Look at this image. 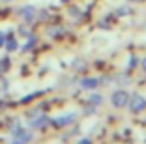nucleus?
<instances>
[{"label": "nucleus", "mask_w": 146, "mask_h": 144, "mask_svg": "<svg viewBox=\"0 0 146 144\" xmlns=\"http://www.w3.org/2000/svg\"><path fill=\"white\" fill-rule=\"evenodd\" d=\"M142 68H144V69H146V58H144V60H142Z\"/></svg>", "instance_id": "nucleus-15"}, {"label": "nucleus", "mask_w": 146, "mask_h": 144, "mask_svg": "<svg viewBox=\"0 0 146 144\" xmlns=\"http://www.w3.org/2000/svg\"><path fill=\"white\" fill-rule=\"evenodd\" d=\"M101 101H103V98H101L99 94H92L90 98H88V103H94V105H99Z\"/></svg>", "instance_id": "nucleus-8"}, {"label": "nucleus", "mask_w": 146, "mask_h": 144, "mask_svg": "<svg viewBox=\"0 0 146 144\" xmlns=\"http://www.w3.org/2000/svg\"><path fill=\"white\" fill-rule=\"evenodd\" d=\"M45 122H47V118H38L32 122V127H43L45 125Z\"/></svg>", "instance_id": "nucleus-9"}, {"label": "nucleus", "mask_w": 146, "mask_h": 144, "mask_svg": "<svg viewBox=\"0 0 146 144\" xmlns=\"http://www.w3.org/2000/svg\"><path fill=\"white\" fill-rule=\"evenodd\" d=\"M127 105H129V109L133 110V112H141V110L146 109V99L142 98L141 94H131Z\"/></svg>", "instance_id": "nucleus-1"}, {"label": "nucleus", "mask_w": 146, "mask_h": 144, "mask_svg": "<svg viewBox=\"0 0 146 144\" xmlns=\"http://www.w3.org/2000/svg\"><path fill=\"white\" fill-rule=\"evenodd\" d=\"M34 15H36V8L34 6H25V8L19 9V17H21L25 23H32L34 21Z\"/></svg>", "instance_id": "nucleus-4"}, {"label": "nucleus", "mask_w": 146, "mask_h": 144, "mask_svg": "<svg viewBox=\"0 0 146 144\" xmlns=\"http://www.w3.org/2000/svg\"><path fill=\"white\" fill-rule=\"evenodd\" d=\"M4 41H6V38H4V32H0V47L4 45Z\"/></svg>", "instance_id": "nucleus-13"}, {"label": "nucleus", "mask_w": 146, "mask_h": 144, "mask_svg": "<svg viewBox=\"0 0 146 144\" xmlns=\"http://www.w3.org/2000/svg\"><path fill=\"white\" fill-rule=\"evenodd\" d=\"M79 144H90V140H88V139H82V140H79Z\"/></svg>", "instance_id": "nucleus-14"}, {"label": "nucleus", "mask_w": 146, "mask_h": 144, "mask_svg": "<svg viewBox=\"0 0 146 144\" xmlns=\"http://www.w3.org/2000/svg\"><path fill=\"white\" fill-rule=\"evenodd\" d=\"M2 66H0V69H2V71H4V69H8V60H2Z\"/></svg>", "instance_id": "nucleus-12"}, {"label": "nucleus", "mask_w": 146, "mask_h": 144, "mask_svg": "<svg viewBox=\"0 0 146 144\" xmlns=\"http://www.w3.org/2000/svg\"><path fill=\"white\" fill-rule=\"evenodd\" d=\"M4 45H6V51H9V52H13L15 49H17V41H15V38H8L4 41Z\"/></svg>", "instance_id": "nucleus-7"}, {"label": "nucleus", "mask_w": 146, "mask_h": 144, "mask_svg": "<svg viewBox=\"0 0 146 144\" xmlns=\"http://www.w3.org/2000/svg\"><path fill=\"white\" fill-rule=\"evenodd\" d=\"M135 62H137V58L131 56V58H129V68H135Z\"/></svg>", "instance_id": "nucleus-11"}, {"label": "nucleus", "mask_w": 146, "mask_h": 144, "mask_svg": "<svg viewBox=\"0 0 146 144\" xmlns=\"http://www.w3.org/2000/svg\"><path fill=\"white\" fill-rule=\"evenodd\" d=\"M75 120V114H64V116H58V118L52 120V123L58 127H64V125H69V123Z\"/></svg>", "instance_id": "nucleus-5"}, {"label": "nucleus", "mask_w": 146, "mask_h": 144, "mask_svg": "<svg viewBox=\"0 0 146 144\" xmlns=\"http://www.w3.org/2000/svg\"><path fill=\"white\" fill-rule=\"evenodd\" d=\"M98 84H99L98 79H82V81H81V86H82V88H88V90L96 88Z\"/></svg>", "instance_id": "nucleus-6"}, {"label": "nucleus", "mask_w": 146, "mask_h": 144, "mask_svg": "<svg viewBox=\"0 0 146 144\" xmlns=\"http://www.w3.org/2000/svg\"><path fill=\"white\" fill-rule=\"evenodd\" d=\"M34 43H36V39L30 36V39H28V43H25V47H23V51H30L32 47H34Z\"/></svg>", "instance_id": "nucleus-10"}, {"label": "nucleus", "mask_w": 146, "mask_h": 144, "mask_svg": "<svg viewBox=\"0 0 146 144\" xmlns=\"http://www.w3.org/2000/svg\"><path fill=\"white\" fill-rule=\"evenodd\" d=\"M129 101V94L124 92V90H116L114 94L111 96V103L116 107V109H122V107H125Z\"/></svg>", "instance_id": "nucleus-2"}, {"label": "nucleus", "mask_w": 146, "mask_h": 144, "mask_svg": "<svg viewBox=\"0 0 146 144\" xmlns=\"http://www.w3.org/2000/svg\"><path fill=\"white\" fill-rule=\"evenodd\" d=\"M30 139H32L30 131H26V129H19V131L13 135L11 144H28V142H30Z\"/></svg>", "instance_id": "nucleus-3"}]
</instances>
